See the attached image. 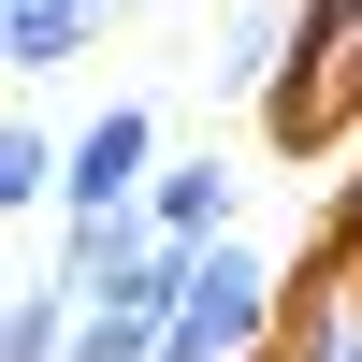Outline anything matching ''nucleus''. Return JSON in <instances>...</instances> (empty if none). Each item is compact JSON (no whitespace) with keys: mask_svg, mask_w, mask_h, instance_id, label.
<instances>
[{"mask_svg":"<svg viewBox=\"0 0 362 362\" xmlns=\"http://www.w3.org/2000/svg\"><path fill=\"white\" fill-rule=\"evenodd\" d=\"M160 334H174V290H131V305H87L73 362H160Z\"/></svg>","mask_w":362,"mask_h":362,"instance_id":"6e6552de","label":"nucleus"},{"mask_svg":"<svg viewBox=\"0 0 362 362\" xmlns=\"http://www.w3.org/2000/svg\"><path fill=\"white\" fill-rule=\"evenodd\" d=\"M145 232H160V247H232V174L218 160H160V189H145Z\"/></svg>","mask_w":362,"mask_h":362,"instance_id":"7ed1b4c3","label":"nucleus"},{"mask_svg":"<svg viewBox=\"0 0 362 362\" xmlns=\"http://www.w3.org/2000/svg\"><path fill=\"white\" fill-rule=\"evenodd\" d=\"M87 29H102L87 0H0V58H15V73H73Z\"/></svg>","mask_w":362,"mask_h":362,"instance_id":"39448f33","label":"nucleus"},{"mask_svg":"<svg viewBox=\"0 0 362 362\" xmlns=\"http://www.w3.org/2000/svg\"><path fill=\"white\" fill-rule=\"evenodd\" d=\"M87 15H102V0H87Z\"/></svg>","mask_w":362,"mask_h":362,"instance_id":"1a4fd4ad","label":"nucleus"},{"mask_svg":"<svg viewBox=\"0 0 362 362\" xmlns=\"http://www.w3.org/2000/svg\"><path fill=\"white\" fill-rule=\"evenodd\" d=\"M0 203H15V218H29V203H73V145H58L44 116L0 131Z\"/></svg>","mask_w":362,"mask_h":362,"instance_id":"0eeeda50","label":"nucleus"},{"mask_svg":"<svg viewBox=\"0 0 362 362\" xmlns=\"http://www.w3.org/2000/svg\"><path fill=\"white\" fill-rule=\"evenodd\" d=\"M261 334H276V276H261V247H203L189 290H174L160 362H261Z\"/></svg>","mask_w":362,"mask_h":362,"instance_id":"f257e3e1","label":"nucleus"},{"mask_svg":"<svg viewBox=\"0 0 362 362\" xmlns=\"http://www.w3.org/2000/svg\"><path fill=\"white\" fill-rule=\"evenodd\" d=\"M73 334H87L73 276H29V290H15V319H0V362H73Z\"/></svg>","mask_w":362,"mask_h":362,"instance_id":"423d86ee","label":"nucleus"},{"mask_svg":"<svg viewBox=\"0 0 362 362\" xmlns=\"http://www.w3.org/2000/svg\"><path fill=\"white\" fill-rule=\"evenodd\" d=\"M276 362H362V247L305 276V305H290V348H276Z\"/></svg>","mask_w":362,"mask_h":362,"instance_id":"20e7f679","label":"nucleus"},{"mask_svg":"<svg viewBox=\"0 0 362 362\" xmlns=\"http://www.w3.org/2000/svg\"><path fill=\"white\" fill-rule=\"evenodd\" d=\"M145 189H160V116H145V102H102L73 131V203H58V218H145Z\"/></svg>","mask_w":362,"mask_h":362,"instance_id":"f03ea898","label":"nucleus"}]
</instances>
